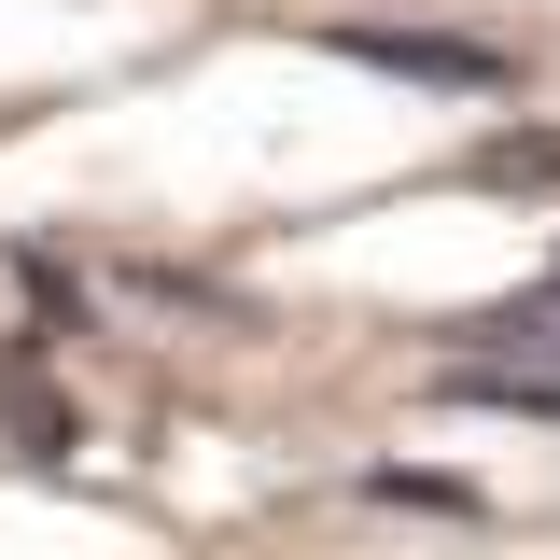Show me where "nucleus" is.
Listing matches in <instances>:
<instances>
[{"mask_svg": "<svg viewBox=\"0 0 560 560\" xmlns=\"http://www.w3.org/2000/svg\"><path fill=\"white\" fill-rule=\"evenodd\" d=\"M547 323H560V253H547V280H533L518 308H490V323H477V350H518V337H547Z\"/></svg>", "mask_w": 560, "mask_h": 560, "instance_id": "nucleus-5", "label": "nucleus"}, {"mask_svg": "<svg viewBox=\"0 0 560 560\" xmlns=\"http://www.w3.org/2000/svg\"><path fill=\"white\" fill-rule=\"evenodd\" d=\"M378 504H434V518H477V490H463V477H378Z\"/></svg>", "mask_w": 560, "mask_h": 560, "instance_id": "nucleus-6", "label": "nucleus"}, {"mask_svg": "<svg viewBox=\"0 0 560 560\" xmlns=\"http://www.w3.org/2000/svg\"><path fill=\"white\" fill-rule=\"evenodd\" d=\"M463 183H477V197H560V127H504V140H477V154H463Z\"/></svg>", "mask_w": 560, "mask_h": 560, "instance_id": "nucleus-3", "label": "nucleus"}, {"mask_svg": "<svg viewBox=\"0 0 560 560\" xmlns=\"http://www.w3.org/2000/svg\"><path fill=\"white\" fill-rule=\"evenodd\" d=\"M434 407H504V420H560V364H504V350H463V364H434Z\"/></svg>", "mask_w": 560, "mask_h": 560, "instance_id": "nucleus-2", "label": "nucleus"}, {"mask_svg": "<svg viewBox=\"0 0 560 560\" xmlns=\"http://www.w3.org/2000/svg\"><path fill=\"white\" fill-rule=\"evenodd\" d=\"M0 407L28 420V448H43V463H70V407L43 393V378H28V364H0Z\"/></svg>", "mask_w": 560, "mask_h": 560, "instance_id": "nucleus-4", "label": "nucleus"}, {"mask_svg": "<svg viewBox=\"0 0 560 560\" xmlns=\"http://www.w3.org/2000/svg\"><path fill=\"white\" fill-rule=\"evenodd\" d=\"M350 70H407V84H448V98H504L518 57L504 43H448V28H323Z\"/></svg>", "mask_w": 560, "mask_h": 560, "instance_id": "nucleus-1", "label": "nucleus"}]
</instances>
